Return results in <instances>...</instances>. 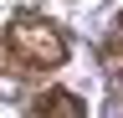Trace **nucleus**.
<instances>
[{
  "mask_svg": "<svg viewBox=\"0 0 123 118\" xmlns=\"http://www.w3.org/2000/svg\"><path fill=\"white\" fill-rule=\"evenodd\" d=\"M5 46H10V56H15L21 67H36V72H51V67H62V62L72 56L67 31H62L56 21L36 16V10L10 16V26H5Z\"/></svg>",
  "mask_w": 123,
  "mask_h": 118,
  "instance_id": "f257e3e1",
  "label": "nucleus"
},
{
  "mask_svg": "<svg viewBox=\"0 0 123 118\" xmlns=\"http://www.w3.org/2000/svg\"><path fill=\"white\" fill-rule=\"evenodd\" d=\"M31 113H36V118H82V113H87V103L77 98V93H62V87H51V93L31 98Z\"/></svg>",
  "mask_w": 123,
  "mask_h": 118,
  "instance_id": "f03ea898",
  "label": "nucleus"
},
{
  "mask_svg": "<svg viewBox=\"0 0 123 118\" xmlns=\"http://www.w3.org/2000/svg\"><path fill=\"white\" fill-rule=\"evenodd\" d=\"M103 56H108V67H113L118 82H123V46H103Z\"/></svg>",
  "mask_w": 123,
  "mask_h": 118,
  "instance_id": "7ed1b4c3",
  "label": "nucleus"
},
{
  "mask_svg": "<svg viewBox=\"0 0 123 118\" xmlns=\"http://www.w3.org/2000/svg\"><path fill=\"white\" fill-rule=\"evenodd\" d=\"M118 31H123V10H118Z\"/></svg>",
  "mask_w": 123,
  "mask_h": 118,
  "instance_id": "20e7f679",
  "label": "nucleus"
}]
</instances>
